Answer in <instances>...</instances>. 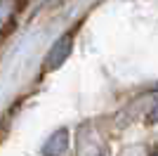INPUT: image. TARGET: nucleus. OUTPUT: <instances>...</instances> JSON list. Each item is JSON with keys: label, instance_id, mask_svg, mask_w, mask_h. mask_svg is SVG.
<instances>
[{"label": "nucleus", "instance_id": "nucleus-1", "mask_svg": "<svg viewBox=\"0 0 158 156\" xmlns=\"http://www.w3.org/2000/svg\"><path fill=\"white\" fill-rule=\"evenodd\" d=\"M71 47H73V38H71V36H61V38L50 47V52H47V57H45V71L59 69L66 59H69Z\"/></svg>", "mask_w": 158, "mask_h": 156}, {"label": "nucleus", "instance_id": "nucleus-2", "mask_svg": "<svg viewBox=\"0 0 158 156\" xmlns=\"http://www.w3.org/2000/svg\"><path fill=\"white\" fill-rule=\"evenodd\" d=\"M69 151V130H57L50 135V140L43 147V154H66Z\"/></svg>", "mask_w": 158, "mask_h": 156}, {"label": "nucleus", "instance_id": "nucleus-3", "mask_svg": "<svg viewBox=\"0 0 158 156\" xmlns=\"http://www.w3.org/2000/svg\"><path fill=\"white\" fill-rule=\"evenodd\" d=\"M14 10H17V2L14 0H0V28H5L14 17Z\"/></svg>", "mask_w": 158, "mask_h": 156}, {"label": "nucleus", "instance_id": "nucleus-4", "mask_svg": "<svg viewBox=\"0 0 158 156\" xmlns=\"http://www.w3.org/2000/svg\"><path fill=\"white\" fill-rule=\"evenodd\" d=\"M146 123H158V95H153L149 102V111H146Z\"/></svg>", "mask_w": 158, "mask_h": 156}]
</instances>
